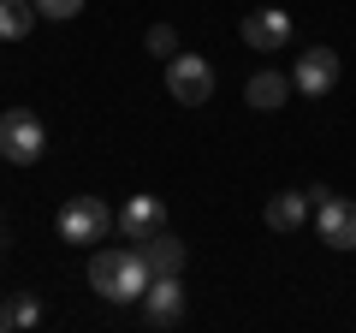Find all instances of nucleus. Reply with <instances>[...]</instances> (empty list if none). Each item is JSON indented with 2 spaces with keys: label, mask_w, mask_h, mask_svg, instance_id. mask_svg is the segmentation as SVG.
I'll return each instance as SVG.
<instances>
[{
  "label": "nucleus",
  "mask_w": 356,
  "mask_h": 333,
  "mask_svg": "<svg viewBox=\"0 0 356 333\" xmlns=\"http://www.w3.org/2000/svg\"><path fill=\"white\" fill-rule=\"evenodd\" d=\"M42 321V297L36 292H13V304H6V327H36Z\"/></svg>",
  "instance_id": "4468645a"
},
{
  "label": "nucleus",
  "mask_w": 356,
  "mask_h": 333,
  "mask_svg": "<svg viewBox=\"0 0 356 333\" xmlns=\"http://www.w3.org/2000/svg\"><path fill=\"white\" fill-rule=\"evenodd\" d=\"M36 13L42 18H77V13H83V0H36Z\"/></svg>",
  "instance_id": "dca6fc26"
},
{
  "label": "nucleus",
  "mask_w": 356,
  "mask_h": 333,
  "mask_svg": "<svg viewBox=\"0 0 356 333\" xmlns=\"http://www.w3.org/2000/svg\"><path fill=\"white\" fill-rule=\"evenodd\" d=\"M303 220H309V191H303V196H297V191H280L273 203H267V226H273V232H297Z\"/></svg>",
  "instance_id": "f8f14e48"
},
{
  "label": "nucleus",
  "mask_w": 356,
  "mask_h": 333,
  "mask_svg": "<svg viewBox=\"0 0 356 333\" xmlns=\"http://www.w3.org/2000/svg\"><path fill=\"white\" fill-rule=\"evenodd\" d=\"M143 42H149V54H161V60H172V54H178V30L172 24H154Z\"/></svg>",
  "instance_id": "2eb2a0df"
},
{
  "label": "nucleus",
  "mask_w": 356,
  "mask_h": 333,
  "mask_svg": "<svg viewBox=\"0 0 356 333\" xmlns=\"http://www.w3.org/2000/svg\"><path fill=\"white\" fill-rule=\"evenodd\" d=\"M0 327H6V304H0Z\"/></svg>",
  "instance_id": "f3484780"
},
{
  "label": "nucleus",
  "mask_w": 356,
  "mask_h": 333,
  "mask_svg": "<svg viewBox=\"0 0 356 333\" xmlns=\"http://www.w3.org/2000/svg\"><path fill=\"white\" fill-rule=\"evenodd\" d=\"M297 84L285 72H255L250 84H243V102L250 107H261V114H273V107H285V95H291Z\"/></svg>",
  "instance_id": "9d476101"
},
{
  "label": "nucleus",
  "mask_w": 356,
  "mask_h": 333,
  "mask_svg": "<svg viewBox=\"0 0 356 333\" xmlns=\"http://www.w3.org/2000/svg\"><path fill=\"white\" fill-rule=\"evenodd\" d=\"M143 256H149V268L154 274H184V262H191V250H184V244L172 238V232H149V238H143Z\"/></svg>",
  "instance_id": "9b49d317"
},
{
  "label": "nucleus",
  "mask_w": 356,
  "mask_h": 333,
  "mask_svg": "<svg viewBox=\"0 0 356 333\" xmlns=\"http://www.w3.org/2000/svg\"><path fill=\"white\" fill-rule=\"evenodd\" d=\"M166 95L184 107H202L208 95H214V65L202 60V54H172L166 60Z\"/></svg>",
  "instance_id": "7ed1b4c3"
},
{
  "label": "nucleus",
  "mask_w": 356,
  "mask_h": 333,
  "mask_svg": "<svg viewBox=\"0 0 356 333\" xmlns=\"http://www.w3.org/2000/svg\"><path fill=\"white\" fill-rule=\"evenodd\" d=\"M291 84H297V95H309V102L332 95V90H339V54H332V48H309V54H297Z\"/></svg>",
  "instance_id": "39448f33"
},
{
  "label": "nucleus",
  "mask_w": 356,
  "mask_h": 333,
  "mask_svg": "<svg viewBox=\"0 0 356 333\" xmlns=\"http://www.w3.org/2000/svg\"><path fill=\"white\" fill-rule=\"evenodd\" d=\"M143 316H149V327H178L184 321V286H178V274H154L149 280Z\"/></svg>",
  "instance_id": "423d86ee"
},
{
  "label": "nucleus",
  "mask_w": 356,
  "mask_h": 333,
  "mask_svg": "<svg viewBox=\"0 0 356 333\" xmlns=\"http://www.w3.org/2000/svg\"><path fill=\"white\" fill-rule=\"evenodd\" d=\"M161 226H166V203L161 196H131V203L113 215V232H125L131 244H143L149 232H161Z\"/></svg>",
  "instance_id": "1a4fd4ad"
},
{
  "label": "nucleus",
  "mask_w": 356,
  "mask_h": 333,
  "mask_svg": "<svg viewBox=\"0 0 356 333\" xmlns=\"http://www.w3.org/2000/svg\"><path fill=\"white\" fill-rule=\"evenodd\" d=\"M107 232H113V215H107L102 196H72L60 208V238L65 244H102Z\"/></svg>",
  "instance_id": "20e7f679"
},
{
  "label": "nucleus",
  "mask_w": 356,
  "mask_h": 333,
  "mask_svg": "<svg viewBox=\"0 0 356 333\" xmlns=\"http://www.w3.org/2000/svg\"><path fill=\"white\" fill-rule=\"evenodd\" d=\"M42 149H48V125H42V114H30V107H6L0 114V155L13 166H36Z\"/></svg>",
  "instance_id": "f03ea898"
},
{
  "label": "nucleus",
  "mask_w": 356,
  "mask_h": 333,
  "mask_svg": "<svg viewBox=\"0 0 356 333\" xmlns=\"http://www.w3.org/2000/svg\"><path fill=\"white\" fill-rule=\"evenodd\" d=\"M154 280L149 256H143V244H131V250H95L89 256V286L107 297V304H131V297H143Z\"/></svg>",
  "instance_id": "f257e3e1"
},
{
  "label": "nucleus",
  "mask_w": 356,
  "mask_h": 333,
  "mask_svg": "<svg viewBox=\"0 0 356 333\" xmlns=\"http://www.w3.org/2000/svg\"><path fill=\"white\" fill-rule=\"evenodd\" d=\"M36 18V0H0V42H24Z\"/></svg>",
  "instance_id": "ddd939ff"
},
{
  "label": "nucleus",
  "mask_w": 356,
  "mask_h": 333,
  "mask_svg": "<svg viewBox=\"0 0 356 333\" xmlns=\"http://www.w3.org/2000/svg\"><path fill=\"white\" fill-rule=\"evenodd\" d=\"M315 226H321V244H332V250H356V203H350V196H327V203H315Z\"/></svg>",
  "instance_id": "0eeeda50"
},
{
  "label": "nucleus",
  "mask_w": 356,
  "mask_h": 333,
  "mask_svg": "<svg viewBox=\"0 0 356 333\" xmlns=\"http://www.w3.org/2000/svg\"><path fill=\"white\" fill-rule=\"evenodd\" d=\"M243 42H250L255 54H285L291 48V18H285L280 6H261V13L243 18Z\"/></svg>",
  "instance_id": "6e6552de"
}]
</instances>
